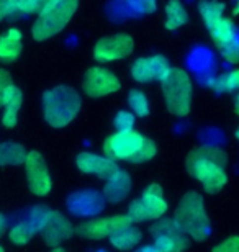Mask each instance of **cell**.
Listing matches in <instances>:
<instances>
[{
  "label": "cell",
  "instance_id": "cell-1",
  "mask_svg": "<svg viewBox=\"0 0 239 252\" xmlns=\"http://www.w3.org/2000/svg\"><path fill=\"white\" fill-rule=\"evenodd\" d=\"M226 154L215 146H202L187 156V170L208 193H218L228 182Z\"/></svg>",
  "mask_w": 239,
  "mask_h": 252
},
{
  "label": "cell",
  "instance_id": "cell-2",
  "mask_svg": "<svg viewBox=\"0 0 239 252\" xmlns=\"http://www.w3.org/2000/svg\"><path fill=\"white\" fill-rule=\"evenodd\" d=\"M80 110V95L69 85H58L44 92L43 113L44 120L53 128H64L77 117Z\"/></svg>",
  "mask_w": 239,
  "mask_h": 252
},
{
  "label": "cell",
  "instance_id": "cell-3",
  "mask_svg": "<svg viewBox=\"0 0 239 252\" xmlns=\"http://www.w3.org/2000/svg\"><path fill=\"white\" fill-rule=\"evenodd\" d=\"M179 228L195 241H205L210 234L211 224L208 218L205 201L198 191H187L179 201L174 215Z\"/></svg>",
  "mask_w": 239,
  "mask_h": 252
},
{
  "label": "cell",
  "instance_id": "cell-4",
  "mask_svg": "<svg viewBox=\"0 0 239 252\" xmlns=\"http://www.w3.org/2000/svg\"><path fill=\"white\" fill-rule=\"evenodd\" d=\"M77 7L79 0H48L32 27L33 38L36 41H44L56 36L70 22Z\"/></svg>",
  "mask_w": 239,
  "mask_h": 252
},
{
  "label": "cell",
  "instance_id": "cell-5",
  "mask_svg": "<svg viewBox=\"0 0 239 252\" xmlns=\"http://www.w3.org/2000/svg\"><path fill=\"white\" fill-rule=\"evenodd\" d=\"M167 110L175 117H187L192 108V79L184 69H172L169 77L162 82Z\"/></svg>",
  "mask_w": 239,
  "mask_h": 252
},
{
  "label": "cell",
  "instance_id": "cell-6",
  "mask_svg": "<svg viewBox=\"0 0 239 252\" xmlns=\"http://www.w3.org/2000/svg\"><path fill=\"white\" fill-rule=\"evenodd\" d=\"M200 15L205 22L210 36L216 43L218 48H223L226 44L238 39L236 27L231 18L225 17V5L215 0H202L198 5Z\"/></svg>",
  "mask_w": 239,
  "mask_h": 252
},
{
  "label": "cell",
  "instance_id": "cell-7",
  "mask_svg": "<svg viewBox=\"0 0 239 252\" xmlns=\"http://www.w3.org/2000/svg\"><path fill=\"white\" fill-rule=\"evenodd\" d=\"M167 201L162 193V189L157 184H151L146 187L143 195L128 206V218L131 223H144V221H156L166 215Z\"/></svg>",
  "mask_w": 239,
  "mask_h": 252
},
{
  "label": "cell",
  "instance_id": "cell-8",
  "mask_svg": "<svg viewBox=\"0 0 239 252\" xmlns=\"http://www.w3.org/2000/svg\"><path fill=\"white\" fill-rule=\"evenodd\" d=\"M154 244L161 252H185L189 236L179 228L174 218H159L151 228Z\"/></svg>",
  "mask_w": 239,
  "mask_h": 252
},
{
  "label": "cell",
  "instance_id": "cell-9",
  "mask_svg": "<svg viewBox=\"0 0 239 252\" xmlns=\"http://www.w3.org/2000/svg\"><path fill=\"white\" fill-rule=\"evenodd\" d=\"M144 136L135 129L116 131L115 134L108 136L103 143V154L113 160H128L135 158L139 148L144 143Z\"/></svg>",
  "mask_w": 239,
  "mask_h": 252
},
{
  "label": "cell",
  "instance_id": "cell-10",
  "mask_svg": "<svg viewBox=\"0 0 239 252\" xmlns=\"http://www.w3.org/2000/svg\"><path fill=\"white\" fill-rule=\"evenodd\" d=\"M135 41L130 34L118 33L113 36H105L99 39L94 46V58L99 63H111L128 58L133 53Z\"/></svg>",
  "mask_w": 239,
  "mask_h": 252
},
{
  "label": "cell",
  "instance_id": "cell-11",
  "mask_svg": "<svg viewBox=\"0 0 239 252\" xmlns=\"http://www.w3.org/2000/svg\"><path fill=\"white\" fill-rule=\"evenodd\" d=\"M121 87L118 77L105 67H92L84 75L82 89L90 98H102L110 94L118 92Z\"/></svg>",
  "mask_w": 239,
  "mask_h": 252
},
{
  "label": "cell",
  "instance_id": "cell-12",
  "mask_svg": "<svg viewBox=\"0 0 239 252\" xmlns=\"http://www.w3.org/2000/svg\"><path fill=\"white\" fill-rule=\"evenodd\" d=\"M25 172H27V182L30 190L38 196H46L53 189V180H51L48 165L44 162L43 156L32 151L27 153L25 159Z\"/></svg>",
  "mask_w": 239,
  "mask_h": 252
},
{
  "label": "cell",
  "instance_id": "cell-13",
  "mask_svg": "<svg viewBox=\"0 0 239 252\" xmlns=\"http://www.w3.org/2000/svg\"><path fill=\"white\" fill-rule=\"evenodd\" d=\"M171 64L169 61L161 56V54H156V56L151 58H139L131 64V77H133L136 82L141 84H147L152 82V80H157V82H164V80L169 77L171 74Z\"/></svg>",
  "mask_w": 239,
  "mask_h": 252
},
{
  "label": "cell",
  "instance_id": "cell-14",
  "mask_svg": "<svg viewBox=\"0 0 239 252\" xmlns=\"http://www.w3.org/2000/svg\"><path fill=\"white\" fill-rule=\"evenodd\" d=\"M130 224L133 223H131L126 215L108 216V218H89L77 228V234L85 239L99 241L103 238H110L113 233L126 228Z\"/></svg>",
  "mask_w": 239,
  "mask_h": 252
},
{
  "label": "cell",
  "instance_id": "cell-15",
  "mask_svg": "<svg viewBox=\"0 0 239 252\" xmlns=\"http://www.w3.org/2000/svg\"><path fill=\"white\" fill-rule=\"evenodd\" d=\"M105 198L97 190H79L68 198V210L77 218H95L105 208Z\"/></svg>",
  "mask_w": 239,
  "mask_h": 252
},
{
  "label": "cell",
  "instance_id": "cell-16",
  "mask_svg": "<svg viewBox=\"0 0 239 252\" xmlns=\"http://www.w3.org/2000/svg\"><path fill=\"white\" fill-rule=\"evenodd\" d=\"M77 169L82 174L97 175V177L108 180L110 177L118 172L120 167L116 165L113 159L106 158V156L94 154V153H80L75 159Z\"/></svg>",
  "mask_w": 239,
  "mask_h": 252
},
{
  "label": "cell",
  "instance_id": "cell-17",
  "mask_svg": "<svg viewBox=\"0 0 239 252\" xmlns=\"http://www.w3.org/2000/svg\"><path fill=\"white\" fill-rule=\"evenodd\" d=\"M74 234L72 223L64 215L58 211H51L48 223L43 228V238L49 246H59L61 243L68 241Z\"/></svg>",
  "mask_w": 239,
  "mask_h": 252
},
{
  "label": "cell",
  "instance_id": "cell-18",
  "mask_svg": "<svg viewBox=\"0 0 239 252\" xmlns=\"http://www.w3.org/2000/svg\"><path fill=\"white\" fill-rule=\"evenodd\" d=\"M131 191V177L128 172L125 170H118L113 177H110L108 180H105V187L102 195L106 201L110 203H120L123 201Z\"/></svg>",
  "mask_w": 239,
  "mask_h": 252
},
{
  "label": "cell",
  "instance_id": "cell-19",
  "mask_svg": "<svg viewBox=\"0 0 239 252\" xmlns=\"http://www.w3.org/2000/svg\"><path fill=\"white\" fill-rule=\"evenodd\" d=\"M23 102V94L22 90L15 85H8L3 92V100H2V107H3V115H2V125L5 128H13L18 122V112L22 108Z\"/></svg>",
  "mask_w": 239,
  "mask_h": 252
},
{
  "label": "cell",
  "instance_id": "cell-20",
  "mask_svg": "<svg viewBox=\"0 0 239 252\" xmlns=\"http://www.w3.org/2000/svg\"><path fill=\"white\" fill-rule=\"evenodd\" d=\"M23 36L17 28H10L3 36H0V61L15 63L22 54Z\"/></svg>",
  "mask_w": 239,
  "mask_h": 252
},
{
  "label": "cell",
  "instance_id": "cell-21",
  "mask_svg": "<svg viewBox=\"0 0 239 252\" xmlns=\"http://www.w3.org/2000/svg\"><path fill=\"white\" fill-rule=\"evenodd\" d=\"M141 238H143V233H141L138 228H135L133 224H130V226H126V228L111 234L110 243L118 251H131L139 244Z\"/></svg>",
  "mask_w": 239,
  "mask_h": 252
},
{
  "label": "cell",
  "instance_id": "cell-22",
  "mask_svg": "<svg viewBox=\"0 0 239 252\" xmlns=\"http://www.w3.org/2000/svg\"><path fill=\"white\" fill-rule=\"evenodd\" d=\"M189 22V13L180 0H169L166 5V28L179 30Z\"/></svg>",
  "mask_w": 239,
  "mask_h": 252
},
{
  "label": "cell",
  "instance_id": "cell-23",
  "mask_svg": "<svg viewBox=\"0 0 239 252\" xmlns=\"http://www.w3.org/2000/svg\"><path fill=\"white\" fill-rule=\"evenodd\" d=\"M27 159L25 148L17 143H0V165H22Z\"/></svg>",
  "mask_w": 239,
  "mask_h": 252
},
{
  "label": "cell",
  "instance_id": "cell-24",
  "mask_svg": "<svg viewBox=\"0 0 239 252\" xmlns=\"http://www.w3.org/2000/svg\"><path fill=\"white\" fill-rule=\"evenodd\" d=\"M210 87H213L216 92H235L239 90V69H233L230 72H225L218 77H213L210 80Z\"/></svg>",
  "mask_w": 239,
  "mask_h": 252
},
{
  "label": "cell",
  "instance_id": "cell-25",
  "mask_svg": "<svg viewBox=\"0 0 239 252\" xmlns=\"http://www.w3.org/2000/svg\"><path fill=\"white\" fill-rule=\"evenodd\" d=\"M128 105L131 108V113H133L135 117L144 118L149 115V100H147L144 92H141V90H138V89L130 90Z\"/></svg>",
  "mask_w": 239,
  "mask_h": 252
},
{
  "label": "cell",
  "instance_id": "cell-26",
  "mask_svg": "<svg viewBox=\"0 0 239 252\" xmlns=\"http://www.w3.org/2000/svg\"><path fill=\"white\" fill-rule=\"evenodd\" d=\"M34 234H36V231L32 228V224H30L27 220H23V221H20V223H17L12 229H10V233H8L10 241H12L13 244H17V246L27 244Z\"/></svg>",
  "mask_w": 239,
  "mask_h": 252
},
{
  "label": "cell",
  "instance_id": "cell-27",
  "mask_svg": "<svg viewBox=\"0 0 239 252\" xmlns=\"http://www.w3.org/2000/svg\"><path fill=\"white\" fill-rule=\"evenodd\" d=\"M49 213H51V210L44 208V206H34V208L28 213L27 221L32 224V228L38 233V231H43V228L46 226Z\"/></svg>",
  "mask_w": 239,
  "mask_h": 252
},
{
  "label": "cell",
  "instance_id": "cell-28",
  "mask_svg": "<svg viewBox=\"0 0 239 252\" xmlns=\"http://www.w3.org/2000/svg\"><path fill=\"white\" fill-rule=\"evenodd\" d=\"M157 154V146L152 139L146 138L143 146L139 148L138 153L135 154V158L131 159V162L133 164H143V162H147V160L154 159V156Z\"/></svg>",
  "mask_w": 239,
  "mask_h": 252
},
{
  "label": "cell",
  "instance_id": "cell-29",
  "mask_svg": "<svg viewBox=\"0 0 239 252\" xmlns=\"http://www.w3.org/2000/svg\"><path fill=\"white\" fill-rule=\"evenodd\" d=\"M135 120L136 117L131 112H118L116 113V117H115V126H116V129L118 131H130V129H135L133 126H135Z\"/></svg>",
  "mask_w": 239,
  "mask_h": 252
},
{
  "label": "cell",
  "instance_id": "cell-30",
  "mask_svg": "<svg viewBox=\"0 0 239 252\" xmlns=\"http://www.w3.org/2000/svg\"><path fill=\"white\" fill-rule=\"evenodd\" d=\"M46 3L48 0H18V12L27 15L39 13Z\"/></svg>",
  "mask_w": 239,
  "mask_h": 252
},
{
  "label": "cell",
  "instance_id": "cell-31",
  "mask_svg": "<svg viewBox=\"0 0 239 252\" xmlns=\"http://www.w3.org/2000/svg\"><path fill=\"white\" fill-rule=\"evenodd\" d=\"M220 51L223 54V58H225L228 63L238 64L239 63V39H235L233 43L220 48Z\"/></svg>",
  "mask_w": 239,
  "mask_h": 252
},
{
  "label": "cell",
  "instance_id": "cell-32",
  "mask_svg": "<svg viewBox=\"0 0 239 252\" xmlns=\"http://www.w3.org/2000/svg\"><path fill=\"white\" fill-rule=\"evenodd\" d=\"M213 252H239V236H231L215 246Z\"/></svg>",
  "mask_w": 239,
  "mask_h": 252
},
{
  "label": "cell",
  "instance_id": "cell-33",
  "mask_svg": "<svg viewBox=\"0 0 239 252\" xmlns=\"http://www.w3.org/2000/svg\"><path fill=\"white\" fill-rule=\"evenodd\" d=\"M18 12V0H0V22Z\"/></svg>",
  "mask_w": 239,
  "mask_h": 252
},
{
  "label": "cell",
  "instance_id": "cell-34",
  "mask_svg": "<svg viewBox=\"0 0 239 252\" xmlns=\"http://www.w3.org/2000/svg\"><path fill=\"white\" fill-rule=\"evenodd\" d=\"M135 10H138L141 13H152L157 7L156 0H131Z\"/></svg>",
  "mask_w": 239,
  "mask_h": 252
},
{
  "label": "cell",
  "instance_id": "cell-35",
  "mask_svg": "<svg viewBox=\"0 0 239 252\" xmlns=\"http://www.w3.org/2000/svg\"><path fill=\"white\" fill-rule=\"evenodd\" d=\"M12 77L5 69H0V107H2V100H3V92L8 85H12Z\"/></svg>",
  "mask_w": 239,
  "mask_h": 252
},
{
  "label": "cell",
  "instance_id": "cell-36",
  "mask_svg": "<svg viewBox=\"0 0 239 252\" xmlns=\"http://www.w3.org/2000/svg\"><path fill=\"white\" fill-rule=\"evenodd\" d=\"M135 252H161V251L157 249L154 244H144V246H141V248H136Z\"/></svg>",
  "mask_w": 239,
  "mask_h": 252
},
{
  "label": "cell",
  "instance_id": "cell-37",
  "mask_svg": "<svg viewBox=\"0 0 239 252\" xmlns=\"http://www.w3.org/2000/svg\"><path fill=\"white\" fill-rule=\"evenodd\" d=\"M5 229H7V220L3 215H0V236L5 233Z\"/></svg>",
  "mask_w": 239,
  "mask_h": 252
},
{
  "label": "cell",
  "instance_id": "cell-38",
  "mask_svg": "<svg viewBox=\"0 0 239 252\" xmlns=\"http://www.w3.org/2000/svg\"><path fill=\"white\" fill-rule=\"evenodd\" d=\"M233 13H235V15H239V0H238L236 5H235V10H233Z\"/></svg>",
  "mask_w": 239,
  "mask_h": 252
},
{
  "label": "cell",
  "instance_id": "cell-39",
  "mask_svg": "<svg viewBox=\"0 0 239 252\" xmlns=\"http://www.w3.org/2000/svg\"><path fill=\"white\" fill-rule=\"evenodd\" d=\"M53 252H66V251H64V249H61V248H56Z\"/></svg>",
  "mask_w": 239,
  "mask_h": 252
},
{
  "label": "cell",
  "instance_id": "cell-40",
  "mask_svg": "<svg viewBox=\"0 0 239 252\" xmlns=\"http://www.w3.org/2000/svg\"><path fill=\"white\" fill-rule=\"evenodd\" d=\"M236 113H238V115H239V103H238V105H236Z\"/></svg>",
  "mask_w": 239,
  "mask_h": 252
},
{
  "label": "cell",
  "instance_id": "cell-41",
  "mask_svg": "<svg viewBox=\"0 0 239 252\" xmlns=\"http://www.w3.org/2000/svg\"><path fill=\"white\" fill-rule=\"evenodd\" d=\"M236 138L239 139V128H238V131H236Z\"/></svg>",
  "mask_w": 239,
  "mask_h": 252
},
{
  "label": "cell",
  "instance_id": "cell-42",
  "mask_svg": "<svg viewBox=\"0 0 239 252\" xmlns=\"http://www.w3.org/2000/svg\"><path fill=\"white\" fill-rule=\"evenodd\" d=\"M0 252H3V248H2V246H0Z\"/></svg>",
  "mask_w": 239,
  "mask_h": 252
},
{
  "label": "cell",
  "instance_id": "cell-43",
  "mask_svg": "<svg viewBox=\"0 0 239 252\" xmlns=\"http://www.w3.org/2000/svg\"><path fill=\"white\" fill-rule=\"evenodd\" d=\"M238 103H239V92H238Z\"/></svg>",
  "mask_w": 239,
  "mask_h": 252
},
{
  "label": "cell",
  "instance_id": "cell-44",
  "mask_svg": "<svg viewBox=\"0 0 239 252\" xmlns=\"http://www.w3.org/2000/svg\"><path fill=\"white\" fill-rule=\"evenodd\" d=\"M97 252H106V251H97Z\"/></svg>",
  "mask_w": 239,
  "mask_h": 252
}]
</instances>
